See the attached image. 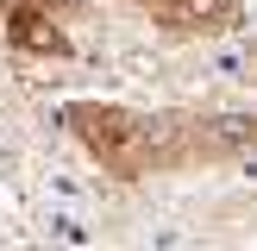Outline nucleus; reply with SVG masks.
Here are the masks:
<instances>
[{
    "label": "nucleus",
    "mask_w": 257,
    "mask_h": 251,
    "mask_svg": "<svg viewBox=\"0 0 257 251\" xmlns=\"http://www.w3.org/2000/svg\"><path fill=\"white\" fill-rule=\"evenodd\" d=\"M163 38H226L245 25V0H125Z\"/></svg>",
    "instance_id": "3"
},
{
    "label": "nucleus",
    "mask_w": 257,
    "mask_h": 251,
    "mask_svg": "<svg viewBox=\"0 0 257 251\" xmlns=\"http://www.w3.org/2000/svg\"><path fill=\"white\" fill-rule=\"evenodd\" d=\"M63 132L113 182H157L182 170H213L257 151V113L132 107V100H63Z\"/></svg>",
    "instance_id": "1"
},
{
    "label": "nucleus",
    "mask_w": 257,
    "mask_h": 251,
    "mask_svg": "<svg viewBox=\"0 0 257 251\" xmlns=\"http://www.w3.org/2000/svg\"><path fill=\"white\" fill-rule=\"evenodd\" d=\"M82 0H7L0 13V38L25 57H69V19Z\"/></svg>",
    "instance_id": "2"
}]
</instances>
